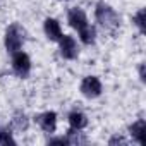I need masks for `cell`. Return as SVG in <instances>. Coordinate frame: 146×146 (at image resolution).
I'll use <instances>...</instances> for the list:
<instances>
[{"label":"cell","mask_w":146,"mask_h":146,"mask_svg":"<svg viewBox=\"0 0 146 146\" xmlns=\"http://www.w3.org/2000/svg\"><path fill=\"white\" fill-rule=\"evenodd\" d=\"M69 125H70V129L81 131V129H84V127L88 125V117H86L83 112L74 110V112L69 113Z\"/></svg>","instance_id":"30bf717a"},{"label":"cell","mask_w":146,"mask_h":146,"mask_svg":"<svg viewBox=\"0 0 146 146\" xmlns=\"http://www.w3.org/2000/svg\"><path fill=\"white\" fill-rule=\"evenodd\" d=\"M144 132H146V122L143 119L136 120L131 127H129V134L131 137L137 143V144H143L144 143Z\"/></svg>","instance_id":"9c48e42d"},{"label":"cell","mask_w":146,"mask_h":146,"mask_svg":"<svg viewBox=\"0 0 146 146\" xmlns=\"http://www.w3.org/2000/svg\"><path fill=\"white\" fill-rule=\"evenodd\" d=\"M12 127L16 129V131H21V132H24L28 127H29V119H28V115L24 113V112H16L14 115H12Z\"/></svg>","instance_id":"8fae6325"},{"label":"cell","mask_w":146,"mask_h":146,"mask_svg":"<svg viewBox=\"0 0 146 146\" xmlns=\"http://www.w3.org/2000/svg\"><path fill=\"white\" fill-rule=\"evenodd\" d=\"M67 21H69L70 28H74V29H78V31L88 24V17H86L84 11L79 9V7H72V9L69 11V14H67Z\"/></svg>","instance_id":"8992f818"},{"label":"cell","mask_w":146,"mask_h":146,"mask_svg":"<svg viewBox=\"0 0 146 146\" xmlns=\"http://www.w3.org/2000/svg\"><path fill=\"white\" fill-rule=\"evenodd\" d=\"M60 2H67V0H60Z\"/></svg>","instance_id":"d6986e66"},{"label":"cell","mask_w":146,"mask_h":146,"mask_svg":"<svg viewBox=\"0 0 146 146\" xmlns=\"http://www.w3.org/2000/svg\"><path fill=\"white\" fill-rule=\"evenodd\" d=\"M58 46H60V55L67 60H74L79 55L78 41L70 35H62V38L58 40Z\"/></svg>","instance_id":"277c9868"},{"label":"cell","mask_w":146,"mask_h":146,"mask_svg":"<svg viewBox=\"0 0 146 146\" xmlns=\"http://www.w3.org/2000/svg\"><path fill=\"white\" fill-rule=\"evenodd\" d=\"M48 144H69L67 143V137H52V139H48Z\"/></svg>","instance_id":"e0dca14e"},{"label":"cell","mask_w":146,"mask_h":146,"mask_svg":"<svg viewBox=\"0 0 146 146\" xmlns=\"http://www.w3.org/2000/svg\"><path fill=\"white\" fill-rule=\"evenodd\" d=\"M139 79L144 83L146 81V76H144V64H139Z\"/></svg>","instance_id":"ac0fdd59"},{"label":"cell","mask_w":146,"mask_h":146,"mask_svg":"<svg viewBox=\"0 0 146 146\" xmlns=\"http://www.w3.org/2000/svg\"><path fill=\"white\" fill-rule=\"evenodd\" d=\"M36 122L45 132H55V129H57V113L55 112H43V113L36 115Z\"/></svg>","instance_id":"ba28073f"},{"label":"cell","mask_w":146,"mask_h":146,"mask_svg":"<svg viewBox=\"0 0 146 146\" xmlns=\"http://www.w3.org/2000/svg\"><path fill=\"white\" fill-rule=\"evenodd\" d=\"M108 144L110 146H113V144H127V139L122 137V136H113V137L108 139Z\"/></svg>","instance_id":"2e32d148"},{"label":"cell","mask_w":146,"mask_h":146,"mask_svg":"<svg viewBox=\"0 0 146 146\" xmlns=\"http://www.w3.org/2000/svg\"><path fill=\"white\" fill-rule=\"evenodd\" d=\"M26 41V31L21 24L14 23L11 24L7 29H5V36H4V43H5V48L7 52L14 53L17 50H21V46L24 45Z\"/></svg>","instance_id":"7a4b0ae2"},{"label":"cell","mask_w":146,"mask_h":146,"mask_svg":"<svg viewBox=\"0 0 146 146\" xmlns=\"http://www.w3.org/2000/svg\"><path fill=\"white\" fill-rule=\"evenodd\" d=\"M12 70L19 78H28L29 70H31V58L28 53L17 50L14 52V57H12Z\"/></svg>","instance_id":"3957f363"},{"label":"cell","mask_w":146,"mask_h":146,"mask_svg":"<svg viewBox=\"0 0 146 146\" xmlns=\"http://www.w3.org/2000/svg\"><path fill=\"white\" fill-rule=\"evenodd\" d=\"M95 17L100 23V26L107 31H115L120 26V17L115 12L113 7H110L105 2H98L95 7Z\"/></svg>","instance_id":"6da1fadb"},{"label":"cell","mask_w":146,"mask_h":146,"mask_svg":"<svg viewBox=\"0 0 146 146\" xmlns=\"http://www.w3.org/2000/svg\"><path fill=\"white\" fill-rule=\"evenodd\" d=\"M81 93L86 98H98L102 95V83L96 76H86L81 81Z\"/></svg>","instance_id":"5b68a950"},{"label":"cell","mask_w":146,"mask_h":146,"mask_svg":"<svg viewBox=\"0 0 146 146\" xmlns=\"http://www.w3.org/2000/svg\"><path fill=\"white\" fill-rule=\"evenodd\" d=\"M132 23L137 26L139 33H144V31H146V11H144V9H139V11L134 14Z\"/></svg>","instance_id":"4fadbf2b"},{"label":"cell","mask_w":146,"mask_h":146,"mask_svg":"<svg viewBox=\"0 0 146 146\" xmlns=\"http://www.w3.org/2000/svg\"><path fill=\"white\" fill-rule=\"evenodd\" d=\"M79 38L84 45H93L96 41V29L91 24H86L84 28L79 29Z\"/></svg>","instance_id":"7c38bea8"},{"label":"cell","mask_w":146,"mask_h":146,"mask_svg":"<svg viewBox=\"0 0 146 146\" xmlns=\"http://www.w3.org/2000/svg\"><path fill=\"white\" fill-rule=\"evenodd\" d=\"M43 29H45V35L50 41H58L62 38V28L58 24L57 19L53 17H46L45 23H43Z\"/></svg>","instance_id":"52a82bcc"},{"label":"cell","mask_w":146,"mask_h":146,"mask_svg":"<svg viewBox=\"0 0 146 146\" xmlns=\"http://www.w3.org/2000/svg\"><path fill=\"white\" fill-rule=\"evenodd\" d=\"M0 144H16V139L7 127H0Z\"/></svg>","instance_id":"9a60e30c"},{"label":"cell","mask_w":146,"mask_h":146,"mask_svg":"<svg viewBox=\"0 0 146 146\" xmlns=\"http://www.w3.org/2000/svg\"><path fill=\"white\" fill-rule=\"evenodd\" d=\"M65 137H67V143L69 144H83V143H86V137L78 129H70Z\"/></svg>","instance_id":"5bb4252c"}]
</instances>
